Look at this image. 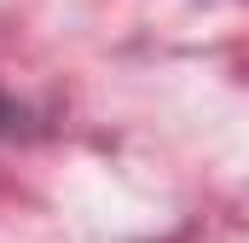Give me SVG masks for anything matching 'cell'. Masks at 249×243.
<instances>
[{"label":"cell","instance_id":"1","mask_svg":"<svg viewBox=\"0 0 249 243\" xmlns=\"http://www.w3.org/2000/svg\"><path fill=\"white\" fill-rule=\"evenodd\" d=\"M18 122H23V110H18V104H12V99L0 93V139H6V133H12Z\"/></svg>","mask_w":249,"mask_h":243}]
</instances>
